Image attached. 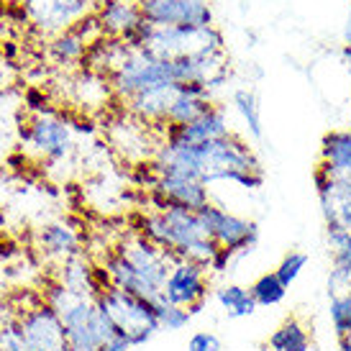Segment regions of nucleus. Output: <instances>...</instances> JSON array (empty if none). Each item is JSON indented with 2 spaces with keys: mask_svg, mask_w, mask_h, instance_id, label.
<instances>
[{
  "mask_svg": "<svg viewBox=\"0 0 351 351\" xmlns=\"http://www.w3.org/2000/svg\"><path fill=\"white\" fill-rule=\"evenodd\" d=\"M156 175H180L200 180L205 185L226 180L246 190H259L264 185V172L259 159L234 131L226 136L197 144V147H177L159 144L156 159L152 162Z\"/></svg>",
  "mask_w": 351,
  "mask_h": 351,
  "instance_id": "nucleus-1",
  "label": "nucleus"
},
{
  "mask_svg": "<svg viewBox=\"0 0 351 351\" xmlns=\"http://www.w3.org/2000/svg\"><path fill=\"white\" fill-rule=\"evenodd\" d=\"M136 234L149 239L152 244L162 246L175 259L195 262L205 269H213L215 259L221 254V246L205 236L203 223H200L195 210H187L180 205L144 215L138 221Z\"/></svg>",
  "mask_w": 351,
  "mask_h": 351,
  "instance_id": "nucleus-2",
  "label": "nucleus"
},
{
  "mask_svg": "<svg viewBox=\"0 0 351 351\" xmlns=\"http://www.w3.org/2000/svg\"><path fill=\"white\" fill-rule=\"evenodd\" d=\"M44 302H49L64 323L69 351H100L110 336H116L98 302L72 293L62 282H54L44 290Z\"/></svg>",
  "mask_w": 351,
  "mask_h": 351,
  "instance_id": "nucleus-3",
  "label": "nucleus"
},
{
  "mask_svg": "<svg viewBox=\"0 0 351 351\" xmlns=\"http://www.w3.org/2000/svg\"><path fill=\"white\" fill-rule=\"evenodd\" d=\"M98 308L106 313V318L113 326V333L126 339L134 349L144 346L147 341L154 339L159 333V318H156V308L152 302L141 300L136 295L126 293L121 287H108L95 298Z\"/></svg>",
  "mask_w": 351,
  "mask_h": 351,
  "instance_id": "nucleus-4",
  "label": "nucleus"
},
{
  "mask_svg": "<svg viewBox=\"0 0 351 351\" xmlns=\"http://www.w3.org/2000/svg\"><path fill=\"white\" fill-rule=\"evenodd\" d=\"M144 51H149L156 59L223 54V36L215 26H210V29H180V26L156 29L154 26Z\"/></svg>",
  "mask_w": 351,
  "mask_h": 351,
  "instance_id": "nucleus-5",
  "label": "nucleus"
},
{
  "mask_svg": "<svg viewBox=\"0 0 351 351\" xmlns=\"http://www.w3.org/2000/svg\"><path fill=\"white\" fill-rule=\"evenodd\" d=\"M197 218L203 223V231L208 239H213L215 244L226 252L236 254L249 252L256 239H259V226L254 221H246L241 215L228 213L226 208L215 203H208L197 210Z\"/></svg>",
  "mask_w": 351,
  "mask_h": 351,
  "instance_id": "nucleus-6",
  "label": "nucleus"
},
{
  "mask_svg": "<svg viewBox=\"0 0 351 351\" xmlns=\"http://www.w3.org/2000/svg\"><path fill=\"white\" fill-rule=\"evenodd\" d=\"M144 21L156 29L180 26V29H210L213 8L208 0H138Z\"/></svg>",
  "mask_w": 351,
  "mask_h": 351,
  "instance_id": "nucleus-7",
  "label": "nucleus"
},
{
  "mask_svg": "<svg viewBox=\"0 0 351 351\" xmlns=\"http://www.w3.org/2000/svg\"><path fill=\"white\" fill-rule=\"evenodd\" d=\"M19 321L29 351H69L64 323L49 302H44V298L23 308Z\"/></svg>",
  "mask_w": 351,
  "mask_h": 351,
  "instance_id": "nucleus-8",
  "label": "nucleus"
},
{
  "mask_svg": "<svg viewBox=\"0 0 351 351\" xmlns=\"http://www.w3.org/2000/svg\"><path fill=\"white\" fill-rule=\"evenodd\" d=\"M19 136L26 147L36 149L47 159H64L72 149V126L54 113H36L21 123Z\"/></svg>",
  "mask_w": 351,
  "mask_h": 351,
  "instance_id": "nucleus-9",
  "label": "nucleus"
},
{
  "mask_svg": "<svg viewBox=\"0 0 351 351\" xmlns=\"http://www.w3.org/2000/svg\"><path fill=\"white\" fill-rule=\"evenodd\" d=\"M208 269L187 259H175L172 269L167 274L165 282V298L172 305L187 308L190 315L203 313L205 300H208Z\"/></svg>",
  "mask_w": 351,
  "mask_h": 351,
  "instance_id": "nucleus-10",
  "label": "nucleus"
},
{
  "mask_svg": "<svg viewBox=\"0 0 351 351\" xmlns=\"http://www.w3.org/2000/svg\"><path fill=\"white\" fill-rule=\"evenodd\" d=\"M123 259H126L141 280H147L149 285H154L159 290H165L167 274L175 264V256L169 252H165L162 246L152 244L149 239H144L141 234L126 236L118 246H113Z\"/></svg>",
  "mask_w": 351,
  "mask_h": 351,
  "instance_id": "nucleus-11",
  "label": "nucleus"
},
{
  "mask_svg": "<svg viewBox=\"0 0 351 351\" xmlns=\"http://www.w3.org/2000/svg\"><path fill=\"white\" fill-rule=\"evenodd\" d=\"M23 8L41 31H62L72 29L77 21L95 13L93 0H23Z\"/></svg>",
  "mask_w": 351,
  "mask_h": 351,
  "instance_id": "nucleus-12",
  "label": "nucleus"
},
{
  "mask_svg": "<svg viewBox=\"0 0 351 351\" xmlns=\"http://www.w3.org/2000/svg\"><path fill=\"white\" fill-rule=\"evenodd\" d=\"M231 134L228 128V116L223 108L215 106L208 110L205 116L197 121L187 123V126H165V144H177V147H197V144H208L215 138Z\"/></svg>",
  "mask_w": 351,
  "mask_h": 351,
  "instance_id": "nucleus-13",
  "label": "nucleus"
},
{
  "mask_svg": "<svg viewBox=\"0 0 351 351\" xmlns=\"http://www.w3.org/2000/svg\"><path fill=\"white\" fill-rule=\"evenodd\" d=\"M95 16L108 39H123L144 21L138 0H100L95 5Z\"/></svg>",
  "mask_w": 351,
  "mask_h": 351,
  "instance_id": "nucleus-14",
  "label": "nucleus"
},
{
  "mask_svg": "<svg viewBox=\"0 0 351 351\" xmlns=\"http://www.w3.org/2000/svg\"><path fill=\"white\" fill-rule=\"evenodd\" d=\"M326 175L343 177L351 172V128L343 131H328L321 141V162Z\"/></svg>",
  "mask_w": 351,
  "mask_h": 351,
  "instance_id": "nucleus-15",
  "label": "nucleus"
},
{
  "mask_svg": "<svg viewBox=\"0 0 351 351\" xmlns=\"http://www.w3.org/2000/svg\"><path fill=\"white\" fill-rule=\"evenodd\" d=\"M177 98V85H167V88H156V90H147L136 98L128 100V108L131 113L138 116L147 123H159L165 126L167 121V110L172 106V100Z\"/></svg>",
  "mask_w": 351,
  "mask_h": 351,
  "instance_id": "nucleus-16",
  "label": "nucleus"
},
{
  "mask_svg": "<svg viewBox=\"0 0 351 351\" xmlns=\"http://www.w3.org/2000/svg\"><path fill=\"white\" fill-rule=\"evenodd\" d=\"M57 282H62L72 293L93 298V300L100 295L98 285H95V264L90 262L88 256H82V252L67 262H62V272H59Z\"/></svg>",
  "mask_w": 351,
  "mask_h": 351,
  "instance_id": "nucleus-17",
  "label": "nucleus"
},
{
  "mask_svg": "<svg viewBox=\"0 0 351 351\" xmlns=\"http://www.w3.org/2000/svg\"><path fill=\"white\" fill-rule=\"evenodd\" d=\"M39 246L49 256L67 262L80 254V234L69 223H47L39 231Z\"/></svg>",
  "mask_w": 351,
  "mask_h": 351,
  "instance_id": "nucleus-18",
  "label": "nucleus"
},
{
  "mask_svg": "<svg viewBox=\"0 0 351 351\" xmlns=\"http://www.w3.org/2000/svg\"><path fill=\"white\" fill-rule=\"evenodd\" d=\"M267 346L272 351H311L313 336L308 323H302L298 315L285 318L267 339Z\"/></svg>",
  "mask_w": 351,
  "mask_h": 351,
  "instance_id": "nucleus-19",
  "label": "nucleus"
},
{
  "mask_svg": "<svg viewBox=\"0 0 351 351\" xmlns=\"http://www.w3.org/2000/svg\"><path fill=\"white\" fill-rule=\"evenodd\" d=\"M213 108H215L213 98L187 95V93H180V88H177V98L172 100V106L167 110L165 126H187V123L197 121V118L205 116V113L213 110Z\"/></svg>",
  "mask_w": 351,
  "mask_h": 351,
  "instance_id": "nucleus-20",
  "label": "nucleus"
},
{
  "mask_svg": "<svg viewBox=\"0 0 351 351\" xmlns=\"http://www.w3.org/2000/svg\"><path fill=\"white\" fill-rule=\"evenodd\" d=\"M215 300L218 305L223 308V313L228 318H249L256 313V300H254V295L249 287L244 285H223V287H218L215 290Z\"/></svg>",
  "mask_w": 351,
  "mask_h": 351,
  "instance_id": "nucleus-21",
  "label": "nucleus"
},
{
  "mask_svg": "<svg viewBox=\"0 0 351 351\" xmlns=\"http://www.w3.org/2000/svg\"><path fill=\"white\" fill-rule=\"evenodd\" d=\"M88 49H90V41L85 39L75 26L57 34L49 44V54L57 64H75V62H82L85 54H88Z\"/></svg>",
  "mask_w": 351,
  "mask_h": 351,
  "instance_id": "nucleus-22",
  "label": "nucleus"
},
{
  "mask_svg": "<svg viewBox=\"0 0 351 351\" xmlns=\"http://www.w3.org/2000/svg\"><path fill=\"white\" fill-rule=\"evenodd\" d=\"M326 241L331 249V272L341 274L351 282V231L339 226H326Z\"/></svg>",
  "mask_w": 351,
  "mask_h": 351,
  "instance_id": "nucleus-23",
  "label": "nucleus"
},
{
  "mask_svg": "<svg viewBox=\"0 0 351 351\" xmlns=\"http://www.w3.org/2000/svg\"><path fill=\"white\" fill-rule=\"evenodd\" d=\"M252 295L259 308H274L287 298V285H282V280L277 277L274 272H264L262 277H256L252 282Z\"/></svg>",
  "mask_w": 351,
  "mask_h": 351,
  "instance_id": "nucleus-24",
  "label": "nucleus"
},
{
  "mask_svg": "<svg viewBox=\"0 0 351 351\" xmlns=\"http://www.w3.org/2000/svg\"><path fill=\"white\" fill-rule=\"evenodd\" d=\"M234 106L239 110V116L244 118L246 128L252 131L254 138H262V108H259V100L252 90H236L234 93Z\"/></svg>",
  "mask_w": 351,
  "mask_h": 351,
  "instance_id": "nucleus-25",
  "label": "nucleus"
},
{
  "mask_svg": "<svg viewBox=\"0 0 351 351\" xmlns=\"http://www.w3.org/2000/svg\"><path fill=\"white\" fill-rule=\"evenodd\" d=\"M328 315H331V326L333 331H336V339L351 331V287L328 298Z\"/></svg>",
  "mask_w": 351,
  "mask_h": 351,
  "instance_id": "nucleus-26",
  "label": "nucleus"
},
{
  "mask_svg": "<svg viewBox=\"0 0 351 351\" xmlns=\"http://www.w3.org/2000/svg\"><path fill=\"white\" fill-rule=\"evenodd\" d=\"M156 318H159V331H182L187 323L193 321V315L187 308H180V305H172V302H165L162 308H156Z\"/></svg>",
  "mask_w": 351,
  "mask_h": 351,
  "instance_id": "nucleus-27",
  "label": "nucleus"
},
{
  "mask_svg": "<svg viewBox=\"0 0 351 351\" xmlns=\"http://www.w3.org/2000/svg\"><path fill=\"white\" fill-rule=\"evenodd\" d=\"M308 267V254L302 252H287L282 256V262L277 264V269H274V274L282 280V285H295L298 282V277L302 274V269Z\"/></svg>",
  "mask_w": 351,
  "mask_h": 351,
  "instance_id": "nucleus-28",
  "label": "nucleus"
},
{
  "mask_svg": "<svg viewBox=\"0 0 351 351\" xmlns=\"http://www.w3.org/2000/svg\"><path fill=\"white\" fill-rule=\"evenodd\" d=\"M0 351H29L26 349V339H23V328H21L19 315L0 321Z\"/></svg>",
  "mask_w": 351,
  "mask_h": 351,
  "instance_id": "nucleus-29",
  "label": "nucleus"
},
{
  "mask_svg": "<svg viewBox=\"0 0 351 351\" xmlns=\"http://www.w3.org/2000/svg\"><path fill=\"white\" fill-rule=\"evenodd\" d=\"M187 351H223V341L213 331H197L190 336Z\"/></svg>",
  "mask_w": 351,
  "mask_h": 351,
  "instance_id": "nucleus-30",
  "label": "nucleus"
},
{
  "mask_svg": "<svg viewBox=\"0 0 351 351\" xmlns=\"http://www.w3.org/2000/svg\"><path fill=\"white\" fill-rule=\"evenodd\" d=\"M100 351H134V346H131L126 339H121V336H110V339L103 343Z\"/></svg>",
  "mask_w": 351,
  "mask_h": 351,
  "instance_id": "nucleus-31",
  "label": "nucleus"
},
{
  "mask_svg": "<svg viewBox=\"0 0 351 351\" xmlns=\"http://www.w3.org/2000/svg\"><path fill=\"white\" fill-rule=\"evenodd\" d=\"M339 351H351V331L339 336Z\"/></svg>",
  "mask_w": 351,
  "mask_h": 351,
  "instance_id": "nucleus-32",
  "label": "nucleus"
},
{
  "mask_svg": "<svg viewBox=\"0 0 351 351\" xmlns=\"http://www.w3.org/2000/svg\"><path fill=\"white\" fill-rule=\"evenodd\" d=\"M343 41H346V47H351V8H349V19H346V26H343Z\"/></svg>",
  "mask_w": 351,
  "mask_h": 351,
  "instance_id": "nucleus-33",
  "label": "nucleus"
},
{
  "mask_svg": "<svg viewBox=\"0 0 351 351\" xmlns=\"http://www.w3.org/2000/svg\"><path fill=\"white\" fill-rule=\"evenodd\" d=\"M343 62H346V67H349V75H351V47H343Z\"/></svg>",
  "mask_w": 351,
  "mask_h": 351,
  "instance_id": "nucleus-34",
  "label": "nucleus"
}]
</instances>
